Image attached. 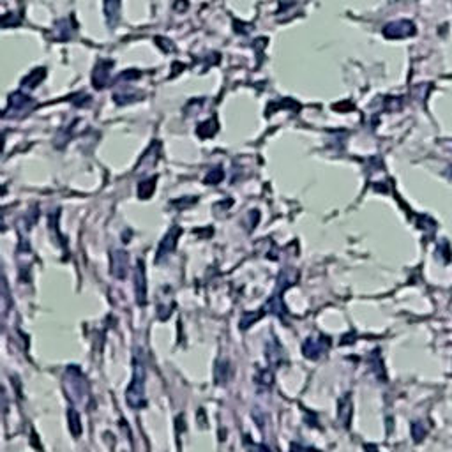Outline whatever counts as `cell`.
Returning a JSON list of instances; mask_svg holds the SVG:
<instances>
[{
  "instance_id": "3",
  "label": "cell",
  "mask_w": 452,
  "mask_h": 452,
  "mask_svg": "<svg viewBox=\"0 0 452 452\" xmlns=\"http://www.w3.org/2000/svg\"><path fill=\"white\" fill-rule=\"evenodd\" d=\"M327 337H320V339H307V341L304 343V346H302V350H304V355L307 359H318L321 355V353L325 352L327 346H329V341H325Z\"/></svg>"
},
{
  "instance_id": "8",
  "label": "cell",
  "mask_w": 452,
  "mask_h": 452,
  "mask_svg": "<svg viewBox=\"0 0 452 452\" xmlns=\"http://www.w3.org/2000/svg\"><path fill=\"white\" fill-rule=\"evenodd\" d=\"M216 380L219 383H225V381L230 380V364L226 361L218 362V368H216Z\"/></svg>"
},
{
  "instance_id": "7",
  "label": "cell",
  "mask_w": 452,
  "mask_h": 452,
  "mask_svg": "<svg viewBox=\"0 0 452 452\" xmlns=\"http://www.w3.org/2000/svg\"><path fill=\"white\" fill-rule=\"evenodd\" d=\"M283 350H281V346L278 345V343H274L272 346H269V350H267V359H269V362L270 364H274V366H278V364H281V361H283Z\"/></svg>"
},
{
  "instance_id": "4",
  "label": "cell",
  "mask_w": 452,
  "mask_h": 452,
  "mask_svg": "<svg viewBox=\"0 0 452 452\" xmlns=\"http://www.w3.org/2000/svg\"><path fill=\"white\" fill-rule=\"evenodd\" d=\"M136 297H138V304L143 305L147 302V286H145V278H143V265L138 263L136 269Z\"/></svg>"
},
{
  "instance_id": "2",
  "label": "cell",
  "mask_w": 452,
  "mask_h": 452,
  "mask_svg": "<svg viewBox=\"0 0 452 452\" xmlns=\"http://www.w3.org/2000/svg\"><path fill=\"white\" fill-rule=\"evenodd\" d=\"M385 36L387 37H406L415 34V27H413L412 21L408 20H399V21H392L387 27L383 28Z\"/></svg>"
},
{
  "instance_id": "10",
  "label": "cell",
  "mask_w": 452,
  "mask_h": 452,
  "mask_svg": "<svg viewBox=\"0 0 452 452\" xmlns=\"http://www.w3.org/2000/svg\"><path fill=\"white\" fill-rule=\"evenodd\" d=\"M292 452H309V451L304 449V447H301V445H294V447H292Z\"/></svg>"
},
{
  "instance_id": "1",
  "label": "cell",
  "mask_w": 452,
  "mask_h": 452,
  "mask_svg": "<svg viewBox=\"0 0 452 452\" xmlns=\"http://www.w3.org/2000/svg\"><path fill=\"white\" fill-rule=\"evenodd\" d=\"M143 381H145V371H143V366H140L136 362L133 381L126 390V401L131 408L138 410L142 406H145V383Z\"/></svg>"
},
{
  "instance_id": "11",
  "label": "cell",
  "mask_w": 452,
  "mask_h": 452,
  "mask_svg": "<svg viewBox=\"0 0 452 452\" xmlns=\"http://www.w3.org/2000/svg\"><path fill=\"white\" fill-rule=\"evenodd\" d=\"M451 175H452V170H451Z\"/></svg>"
},
{
  "instance_id": "9",
  "label": "cell",
  "mask_w": 452,
  "mask_h": 452,
  "mask_svg": "<svg viewBox=\"0 0 452 452\" xmlns=\"http://www.w3.org/2000/svg\"><path fill=\"white\" fill-rule=\"evenodd\" d=\"M412 433H413V438H415L417 442L422 440V438H424V435H426L424 429H421V422H415V424L412 426Z\"/></svg>"
},
{
  "instance_id": "5",
  "label": "cell",
  "mask_w": 452,
  "mask_h": 452,
  "mask_svg": "<svg viewBox=\"0 0 452 452\" xmlns=\"http://www.w3.org/2000/svg\"><path fill=\"white\" fill-rule=\"evenodd\" d=\"M126 254L124 253H115L113 254V263H111V272L115 274L117 278H124L126 276Z\"/></svg>"
},
{
  "instance_id": "6",
  "label": "cell",
  "mask_w": 452,
  "mask_h": 452,
  "mask_svg": "<svg viewBox=\"0 0 452 452\" xmlns=\"http://www.w3.org/2000/svg\"><path fill=\"white\" fill-rule=\"evenodd\" d=\"M350 417H352V403H350V397L345 396L339 403V419H341L343 426H348Z\"/></svg>"
}]
</instances>
